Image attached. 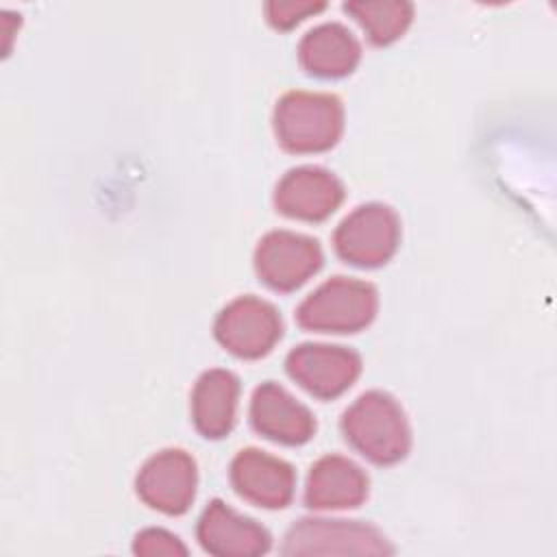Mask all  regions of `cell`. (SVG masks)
<instances>
[{
	"mask_svg": "<svg viewBox=\"0 0 557 557\" xmlns=\"http://www.w3.org/2000/svg\"><path fill=\"white\" fill-rule=\"evenodd\" d=\"M339 426L346 442L376 466L398 463L411 448V429L403 407L381 389L363 392L342 413Z\"/></svg>",
	"mask_w": 557,
	"mask_h": 557,
	"instance_id": "obj_1",
	"label": "cell"
},
{
	"mask_svg": "<svg viewBox=\"0 0 557 557\" xmlns=\"http://www.w3.org/2000/svg\"><path fill=\"white\" fill-rule=\"evenodd\" d=\"M272 126L283 150L324 152L342 137L344 107L337 96L326 91H287L274 107Z\"/></svg>",
	"mask_w": 557,
	"mask_h": 557,
	"instance_id": "obj_2",
	"label": "cell"
},
{
	"mask_svg": "<svg viewBox=\"0 0 557 557\" xmlns=\"http://www.w3.org/2000/svg\"><path fill=\"white\" fill-rule=\"evenodd\" d=\"M379 309L376 287L350 276H333L315 287L296 309V322L318 333H357Z\"/></svg>",
	"mask_w": 557,
	"mask_h": 557,
	"instance_id": "obj_3",
	"label": "cell"
},
{
	"mask_svg": "<svg viewBox=\"0 0 557 557\" xmlns=\"http://www.w3.org/2000/svg\"><path fill=\"white\" fill-rule=\"evenodd\" d=\"M400 242V222L392 207L366 202L352 209L333 233L335 252L350 265L376 268L387 263Z\"/></svg>",
	"mask_w": 557,
	"mask_h": 557,
	"instance_id": "obj_4",
	"label": "cell"
},
{
	"mask_svg": "<svg viewBox=\"0 0 557 557\" xmlns=\"http://www.w3.org/2000/svg\"><path fill=\"white\" fill-rule=\"evenodd\" d=\"M283 555H392L394 546L372 524L359 520L302 518L289 527Z\"/></svg>",
	"mask_w": 557,
	"mask_h": 557,
	"instance_id": "obj_5",
	"label": "cell"
},
{
	"mask_svg": "<svg viewBox=\"0 0 557 557\" xmlns=\"http://www.w3.org/2000/svg\"><path fill=\"white\" fill-rule=\"evenodd\" d=\"M215 339L239 359L268 355L283 335L276 307L257 296H239L218 313L213 322Z\"/></svg>",
	"mask_w": 557,
	"mask_h": 557,
	"instance_id": "obj_6",
	"label": "cell"
},
{
	"mask_svg": "<svg viewBox=\"0 0 557 557\" xmlns=\"http://www.w3.org/2000/svg\"><path fill=\"white\" fill-rule=\"evenodd\" d=\"M322 261L318 239L283 228L265 233L255 248V272L274 292L298 289L322 268Z\"/></svg>",
	"mask_w": 557,
	"mask_h": 557,
	"instance_id": "obj_7",
	"label": "cell"
},
{
	"mask_svg": "<svg viewBox=\"0 0 557 557\" xmlns=\"http://www.w3.org/2000/svg\"><path fill=\"white\" fill-rule=\"evenodd\" d=\"M198 470L196 461L183 448H163L154 453L135 479L137 496L165 516H181L196 496Z\"/></svg>",
	"mask_w": 557,
	"mask_h": 557,
	"instance_id": "obj_8",
	"label": "cell"
},
{
	"mask_svg": "<svg viewBox=\"0 0 557 557\" xmlns=\"http://www.w3.org/2000/svg\"><path fill=\"white\" fill-rule=\"evenodd\" d=\"M287 374L322 400L342 396L361 374V357L346 346L305 342L289 350Z\"/></svg>",
	"mask_w": 557,
	"mask_h": 557,
	"instance_id": "obj_9",
	"label": "cell"
},
{
	"mask_svg": "<svg viewBox=\"0 0 557 557\" xmlns=\"http://www.w3.org/2000/svg\"><path fill=\"white\" fill-rule=\"evenodd\" d=\"M233 490L252 505L283 509L292 503L296 490V470L281 457L259 448H244L231 461Z\"/></svg>",
	"mask_w": 557,
	"mask_h": 557,
	"instance_id": "obj_10",
	"label": "cell"
},
{
	"mask_svg": "<svg viewBox=\"0 0 557 557\" xmlns=\"http://www.w3.org/2000/svg\"><path fill=\"white\" fill-rule=\"evenodd\" d=\"M344 200L342 181L318 165H298L287 170L274 187V207L278 213L305 220H326Z\"/></svg>",
	"mask_w": 557,
	"mask_h": 557,
	"instance_id": "obj_11",
	"label": "cell"
},
{
	"mask_svg": "<svg viewBox=\"0 0 557 557\" xmlns=\"http://www.w3.org/2000/svg\"><path fill=\"white\" fill-rule=\"evenodd\" d=\"M200 546L220 557H257L270 550V533L252 518L242 516L220 498L211 500L198 518Z\"/></svg>",
	"mask_w": 557,
	"mask_h": 557,
	"instance_id": "obj_12",
	"label": "cell"
},
{
	"mask_svg": "<svg viewBox=\"0 0 557 557\" xmlns=\"http://www.w3.org/2000/svg\"><path fill=\"white\" fill-rule=\"evenodd\" d=\"M250 424L259 435L285 446H300L315 433V418L309 407L274 381H265L252 392Z\"/></svg>",
	"mask_w": 557,
	"mask_h": 557,
	"instance_id": "obj_13",
	"label": "cell"
},
{
	"mask_svg": "<svg viewBox=\"0 0 557 557\" xmlns=\"http://www.w3.org/2000/svg\"><path fill=\"white\" fill-rule=\"evenodd\" d=\"M368 474L344 455L320 457L307 474L305 503L311 509H352L368 498Z\"/></svg>",
	"mask_w": 557,
	"mask_h": 557,
	"instance_id": "obj_14",
	"label": "cell"
},
{
	"mask_svg": "<svg viewBox=\"0 0 557 557\" xmlns=\"http://www.w3.org/2000/svg\"><path fill=\"white\" fill-rule=\"evenodd\" d=\"M239 379L224 368H211L198 376L191 389V422L207 440L231 433L237 416Z\"/></svg>",
	"mask_w": 557,
	"mask_h": 557,
	"instance_id": "obj_15",
	"label": "cell"
},
{
	"mask_svg": "<svg viewBox=\"0 0 557 557\" xmlns=\"http://www.w3.org/2000/svg\"><path fill=\"white\" fill-rule=\"evenodd\" d=\"M361 59L357 37L339 22H322L309 28L298 44L300 65L318 78H342Z\"/></svg>",
	"mask_w": 557,
	"mask_h": 557,
	"instance_id": "obj_16",
	"label": "cell"
},
{
	"mask_svg": "<svg viewBox=\"0 0 557 557\" xmlns=\"http://www.w3.org/2000/svg\"><path fill=\"white\" fill-rule=\"evenodd\" d=\"M344 11L361 24L374 46L396 41L413 17V4L407 0H350L344 2Z\"/></svg>",
	"mask_w": 557,
	"mask_h": 557,
	"instance_id": "obj_17",
	"label": "cell"
},
{
	"mask_svg": "<svg viewBox=\"0 0 557 557\" xmlns=\"http://www.w3.org/2000/svg\"><path fill=\"white\" fill-rule=\"evenodd\" d=\"M326 9V2H311V0H270L263 4L265 20L270 26L278 30H287L302 22L309 15H315Z\"/></svg>",
	"mask_w": 557,
	"mask_h": 557,
	"instance_id": "obj_18",
	"label": "cell"
},
{
	"mask_svg": "<svg viewBox=\"0 0 557 557\" xmlns=\"http://www.w3.org/2000/svg\"><path fill=\"white\" fill-rule=\"evenodd\" d=\"M133 553L141 555V557H159V555H168V557H176V555H187V546L170 531L165 529H144L135 535L133 540Z\"/></svg>",
	"mask_w": 557,
	"mask_h": 557,
	"instance_id": "obj_19",
	"label": "cell"
}]
</instances>
